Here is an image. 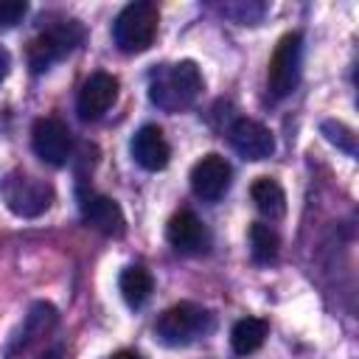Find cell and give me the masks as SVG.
Segmentation results:
<instances>
[{
    "mask_svg": "<svg viewBox=\"0 0 359 359\" xmlns=\"http://www.w3.org/2000/svg\"><path fill=\"white\" fill-rule=\"evenodd\" d=\"M266 334H269L266 320H261V317H241L233 325V331H230V345H233V351L238 356H250V353H255L264 345Z\"/></svg>",
    "mask_w": 359,
    "mask_h": 359,
    "instance_id": "16",
    "label": "cell"
},
{
    "mask_svg": "<svg viewBox=\"0 0 359 359\" xmlns=\"http://www.w3.org/2000/svg\"><path fill=\"white\" fill-rule=\"evenodd\" d=\"M300 65H303V36L297 31L280 36L266 67V87L272 98H286L294 93L300 81Z\"/></svg>",
    "mask_w": 359,
    "mask_h": 359,
    "instance_id": "5",
    "label": "cell"
},
{
    "mask_svg": "<svg viewBox=\"0 0 359 359\" xmlns=\"http://www.w3.org/2000/svg\"><path fill=\"white\" fill-rule=\"evenodd\" d=\"M230 146L244 157V160H266L275 151V137L272 132L252 121V118H238L230 126Z\"/></svg>",
    "mask_w": 359,
    "mask_h": 359,
    "instance_id": "10",
    "label": "cell"
},
{
    "mask_svg": "<svg viewBox=\"0 0 359 359\" xmlns=\"http://www.w3.org/2000/svg\"><path fill=\"white\" fill-rule=\"evenodd\" d=\"M118 289H121V297L126 300V306L140 309L151 297L154 280H151L149 269H143V266H126L121 272V278H118Z\"/></svg>",
    "mask_w": 359,
    "mask_h": 359,
    "instance_id": "17",
    "label": "cell"
},
{
    "mask_svg": "<svg viewBox=\"0 0 359 359\" xmlns=\"http://www.w3.org/2000/svg\"><path fill=\"white\" fill-rule=\"evenodd\" d=\"M31 146L36 151V157L48 165H65L70 160V149H73V137L65 121L48 115V118H36L34 129H31Z\"/></svg>",
    "mask_w": 359,
    "mask_h": 359,
    "instance_id": "7",
    "label": "cell"
},
{
    "mask_svg": "<svg viewBox=\"0 0 359 359\" xmlns=\"http://www.w3.org/2000/svg\"><path fill=\"white\" fill-rule=\"evenodd\" d=\"M210 328H213V317L208 309L196 303H177L157 317L154 337L168 348H182L205 337Z\"/></svg>",
    "mask_w": 359,
    "mask_h": 359,
    "instance_id": "2",
    "label": "cell"
},
{
    "mask_svg": "<svg viewBox=\"0 0 359 359\" xmlns=\"http://www.w3.org/2000/svg\"><path fill=\"white\" fill-rule=\"evenodd\" d=\"M118 98V79L112 73H93L81 90H79V98H76V112L81 121H98Z\"/></svg>",
    "mask_w": 359,
    "mask_h": 359,
    "instance_id": "9",
    "label": "cell"
},
{
    "mask_svg": "<svg viewBox=\"0 0 359 359\" xmlns=\"http://www.w3.org/2000/svg\"><path fill=\"white\" fill-rule=\"evenodd\" d=\"M81 39H84V28H81L79 20H62L56 25H50L48 31H42L28 45V65H31V70L34 73H45L53 62H59L76 45H81Z\"/></svg>",
    "mask_w": 359,
    "mask_h": 359,
    "instance_id": "4",
    "label": "cell"
},
{
    "mask_svg": "<svg viewBox=\"0 0 359 359\" xmlns=\"http://www.w3.org/2000/svg\"><path fill=\"white\" fill-rule=\"evenodd\" d=\"M278 250H280V238L278 233L264 224V222H252L250 224V252L258 264H269L278 258Z\"/></svg>",
    "mask_w": 359,
    "mask_h": 359,
    "instance_id": "18",
    "label": "cell"
},
{
    "mask_svg": "<svg viewBox=\"0 0 359 359\" xmlns=\"http://www.w3.org/2000/svg\"><path fill=\"white\" fill-rule=\"evenodd\" d=\"M230 182H233V168L222 154H205L191 168V188L205 202L222 199L227 194Z\"/></svg>",
    "mask_w": 359,
    "mask_h": 359,
    "instance_id": "8",
    "label": "cell"
},
{
    "mask_svg": "<svg viewBox=\"0 0 359 359\" xmlns=\"http://www.w3.org/2000/svg\"><path fill=\"white\" fill-rule=\"evenodd\" d=\"M250 196H252L258 213L266 219H280L286 213V194L278 185V180H272V177H258L250 185Z\"/></svg>",
    "mask_w": 359,
    "mask_h": 359,
    "instance_id": "14",
    "label": "cell"
},
{
    "mask_svg": "<svg viewBox=\"0 0 359 359\" xmlns=\"http://www.w3.org/2000/svg\"><path fill=\"white\" fill-rule=\"evenodd\" d=\"M28 14L25 0H0V28H14Z\"/></svg>",
    "mask_w": 359,
    "mask_h": 359,
    "instance_id": "20",
    "label": "cell"
},
{
    "mask_svg": "<svg viewBox=\"0 0 359 359\" xmlns=\"http://www.w3.org/2000/svg\"><path fill=\"white\" fill-rule=\"evenodd\" d=\"M81 216L90 227H95L104 236H123V230H126V219H123L121 205L104 194L84 196L81 199Z\"/></svg>",
    "mask_w": 359,
    "mask_h": 359,
    "instance_id": "13",
    "label": "cell"
},
{
    "mask_svg": "<svg viewBox=\"0 0 359 359\" xmlns=\"http://www.w3.org/2000/svg\"><path fill=\"white\" fill-rule=\"evenodd\" d=\"M129 151H132V160L146 171H163L171 160V146H168L163 129L154 123H146L132 135Z\"/></svg>",
    "mask_w": 359,
    "mask_h": 359,
    "instance_id": "11",
    "label": "cell"
},
{
    "mask_svg": "<svg viewBox=\"0 0 359 359\" xmlns=\"http://www.w3.org/2000/svg\"><path fill=\"white\" fill-rule=\"evenodd\" d=\"M53 323H56V309H53L50 303H36V306L28 311V317H25V323H22L17 339L11 342L8 351L14 353V351H20V348H28L34 339L45 337V334L53 328Z\"/></svg>",
    "mask_w": 359,
    "mask_h": 359,
    "instance_id": "15",
    "label": "cell"
},
{
    "mask_svg": "<svg viewBox=\"0 0 359 359\" xmlns=\"http://www.w3.org/2000/svg\"><path fill=\"white\" fill-rule=\"evenodd\" d=\"M165 238L174 250L180 252H208L210 247V230L202 224V219L191 210H180L168 219V227H165Z\"/></svg>",
    "mask_w": 359,
    "mask_h": 359,
    "instance_id": "12",
    "label": "cell"
},
{
    "mask_svg": "<svg viewBox=\"0 0 359 359\" xmlns=\"http://www.w3.org/2000/svg\"><path fill=\"white\" fill-rule=\"evenodd\" d=\"M202 90V73L194 62H177L168 67H160L149 81V98L154 107L165 112H180L196 101Z\"/></svg>",
    "mask_w": 359,
    "mask_h": 359,
    "instance_id": "1",
    "label": "cell"
},
{
    "mask_svg": "<svg viewBox=\"0 0 359 359\" xmlns=\"http://www.w3.org/2000/svg\"><path fill=\"white\" fill-rule=\"evenodd\" d=\"M323 132H325V137L337 146V149H342V151H348V154H356V140H353V132L345 126V123H334V121H325L323 123Z\"/></svg>",
    "mask_w": 359,
    "mask_h": 359,
    "instance_id": "19",
    "label": "cell"
},
{
    "mask_svg": "<svg viewBox=\"0 0 359 359\" xmlns=\"http://www.w3.org/2000/svg\"><path fill=\"white\" fill-rule=\"evenodd\" d=\"M107 359H140V356H137L135 351H126V348H123V351H115V353H109Z\"/></svg>",
    "mask_w": 359,
    "mask_h": 359,
    "instance_id": "22",
    "label": "cell"
},
{
    "mask_svg": "<svg viewBox=\"0 0 359 359\" xmlns=\"http://www.w3.org/2000/svg\"><path fill=\"white\" fill-rule=\"evenodd\" d=\"M3 199L8 205V210L14 216H22V219H34V216H42L50 202H53V188L45 182V180H36L31 174H8V180L3 182Z\"/></svg>",
    "mask_w": 359,
    "mask_h": 359,
    "instance_id": "6",
    "label": "cell"
},
{
    "mask_svg": "<svg viewBox=\"0 0 359 359\" xmlns=\"http://www.w3.org/2000/svg\"><path fill=\"white\" fill-rule=\"evenodd\" d=\"M8 67H11V59H8V53H6V48H0V81L8 76Z\"/></svg>",
    "mask_w": 359,
    "mask_h": 359,
    "instance_id": "21",
    "label": "cell"
},
{
    "mask_svg": "<svg viewBox=\"0 0 359 359\" xmlns=\"http://www.w3.org/2000/svg\"><path fill=\"white\" fill-rule=\"evenodd\" d=\"M157 22H160V11L154 3H149V0L129 3L112 22V39H115L118 50L143 53L146 48H151V42L157 36Z\"/></svg>",
    "mask_w": 359,
    "mask_h": 359,
    "instance_id": "3",
    "label": "cell"
}]
</instances>
